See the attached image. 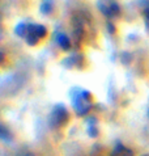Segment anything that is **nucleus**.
Returning a JSON list of instances; mask_svg holds the SVG:
<instances>
[{"label": "nucleus", "instance_id": "9b49d317", "mask_svg": "<svg viewBox=\"0 0 149 156\" xmlns=\"http://www.w3.org/2000/svg\"><path fill=\"white\" fill-rule=\"evenodd\" d=\"M148 114H149V112H148Z\"/></svg>", "mask_w": 149, "mask_h": 156}, {"label": "nucleus", "instance_id": "f03ea898", "mask_svg": "<svg viewBox=\"0 0 149 156\" xmlns=\"http://www.w3.org/2000/svg\"><path fill=\"white\" fill-rule=\"evenodd\" d=\"M72 106L77 115H86L93 106L92 93L86 89L74 88L72 92Z\"/></svg>", "mask_w": 149, "mask_h": 156}, {"label": "nucleus", "instance_id": "0eeeda50", "mask_svg": "<svg viewBox=\"0 0 149 156\" xmlns=\"http://www.w3.org/2000/svg\"><path fill=\"white\" fill-rule=\"evenodd\" d=\"M110 156H133V152L128 148V147L118 143V144L113 148Z\"/></svg>", "mask_w": 149, "mask_h": 156}, {"label": "nucleus", "instance_id": "7ed1b4c3", "mask_svg": "<svg viewBox=\"0 0 149 156\" xmlns=\"http://www.w3.org/2000/svg\"><path fill=\"white\" fill-rule=\"evenodd\" d=\"M69 119V114L67 108L62 104L55 105L52 108L51 113H50V126L54 129H62L67 125Z\"/></svg>", "mask_w": 149, "mask_h": 156}, {"label": "nucleus", "instance_id": "1a4fd4ad", "mask_svg": "<svg viewBox=\"0 0 149 156\" xmlns=\"http://www.w3.org/2000/svg\"><path fill=\"white\" fill-rule=\"evenodd\" d=\"M143 17H144V23H145V28L149 30V2H147V4L144 5Z\"/></svg>", "mask_w": 149, "mask_h": 156}, {"label": "nucleus", "instance_id": "20e7f679", "mask_svg": "<svg viewBox=\"0 0 149 156\" xmlns=\"http://www.w3.org/2000/svg\"><path fill=\"white\" fill-rule=\"evenodd\" d=\"M97 7L101 13L109 20L118 19L120 15V7L116 0H97Z\"/></svg>", "mask_w": 149, "mask_h": 156}, {"label": "nucleus", "instance_id": "6e6552de", "mask_svg": "<svg viewBox=\"0 0 149 156\" xmlns=\"http://www.w3.org/2000/svg\"><path fill=\"white\" fill-rule=\"evenodd\" d=\"M52 7H54V3H52V0H43L42 4H41V11L43 12L45 15H49Z\"/></svg>", "mask_w": 149, "mask_h": 156}, {"label": "nucleus", "instance_id": "39448f33", "mask_svg": "<svg viewBox=\"0 0 149 156\" xmlns=\"http://www.w3.org/2000/svg\"><path fill=\"white\" fill-rule=\"evenodd\" d=\"M89 25H90V23L86 20L85 15L84 16L80 15V13L74 15V17L72 19V29H73L74 37H76L77 41H81L85 38Z\"/></svg>", "mask_w": 149, "mask_h": 156}, {"label": "nucleus", "instance_id": "423d86ee", "mask_svg": "<svg viewBox=\"0 0 149 156\" xmlns=\"http://www.w3.org/2000/svg\"><path fill=\"white\" fill-rule=\"evenodd\" d=\"M55 41L56 43L59 45V47L62 50H69L71 49V40H69V37L67 36L65 33H62V32H58L55 36Z\"/></svg>", "mask_w": 149, "mask_h": 156}, {"label": "nucleus", "instance_id": "9d476101", "mask_svg": "<svg viewBox=\"0 0 149 156\" xmlns=\"http://www.w3.org/2000/svg\"><path fill=\"white\" fill-rule=\"evenodd\" d=\"M20 156H33V155H30V154L26 152V154H23V155H20Z\"/></svg>", "mask_w": 149, "mask_h": 156}, {"label": "nucleus", "instance_id": "f8f14e48", "mask_svg": "<svg viewBox=\"0 0 149 156\" xmlns=\"http://www.w3.org/2000/svg\"><path fill=\"white\" fill-rule=\"evenodd\" d=\"M145 156H147V155H145Z\"/></svg>", "mask_w": 149, "mask_h": 156}, {"label": "nucleus", "instance_id": "f257e3e1", "mask_svg": "<svg viewBox=\"0 0 149 156\" xmlns=\"http://www.w3.org/2000/svg\"><path fill=\"white\" fill-rule=\"evenodd\" d=\"M15 33L20 38H23L29 46H36L47 36V29L37 23H20L15 28Z\"/></svg>", "mask_w": 149, "mask_h": 156}]
</instances>
